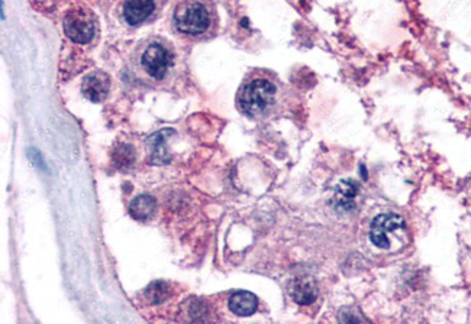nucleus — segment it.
I'll return each mask as SVG.
<instances>
[{
	"label": "nucleus",
	"mask_w": 471,
	"mask_h": 324,
	"mask_svg": "<svg viewBox=\"0 0 471 324\" xmlns=\"http://www.w3.org/2000/svg\"><path fill=\"white\" fill-rule=\"evenodd\" d=\"M64 32L76 44H89L96 34V19L84 8H73L64 16Z\"/></svg>",
	"instance_id": "nucleus-4"
},
{
	"label": "nucleus",
	"mask_w": 471,
	"mask_h": 324,
	"mask_svg": "<svg viewBox=\"0 0 471 324\" xmlns=\"http://www.w3.org/2000/svg\"><path fill=\"white\" fill-rule=\"evenodd\" d=\"M405 228V221L394 213H386L382 216H377L373 223L372 229H370V239L372 242L380 248V249H389V233L396 232L397 229Z\"/></svg>",
	"instance_id": "nucleus-6"
},
{
	"label": "nucleus",
	"mask_w": 471,
	"mask_h": 324,
	"mask_svg": "<svg viewBox=\"0 0 471 324\" xmlns=\"http://www.w3.org/2000/svg\"><path fill=\"white\" fill-rule=\"evenodd\" d=\"M172 288L164 281H155L145 289V300L150 304H160L164 303L168 297H170Z\"/></svg>",
	"instance_id": "nucleus-12"
},
{
	"label": "nucleus",
	"mask_w": 471,
	"mask_h": 324,
	"mask_svg": "<svg viewBox=\"0 0 471 324\" xmlns=\"http://www.w3.org/2000/svg\"><path fill=\"white\" fill-rule=\"evenodd\" d=\"M174 51L164 38L144 41L135 52V70L140 77L151 83L164 81L174 67Z\"/></svg>",
	"instance_id": "nucleus-3"
},
{
	"label": "nucleus",
	"mask_w": 471,
	"mask_h": 324,
	"mask_svg": "<svg viewBox=\"0 0 471 324\" xmlns=\"http://www.w3.org/2000/svg\"><path fill=\"white\" fill-rule=\"evenodd\" d=\"M161 9V0H123L121 16L129 26H140L151 21Z\"/></svg>",
	"instance_id": "nucleus-5"
},
{
	"label": "nucleus",
	"mask_w": 471,
	"mask_h": 324,
	"mask_svg": "<svg viewBox=\"0 0 471 324\" xmlns=\"http://www.w3.org/2000/svg\"><path fill=\"white\" fill-rule=\"evenodd\" d=\"M282 100L283 90L280 81L275 74L264 70L251 71L237 94L240 112L254 120L273 116L280 108Z\"/></svg>",
	"instance_id": "nucleus-1"
},
{
	"label": "nucleus",
	"mask_w": 471,
	"mask_h": 324,
	"mask_svg": "<svg viewBox=\"0 0 471 324\" xmlns=\"http://www.w3.org/2000/svg\"><path fill=\"white\" fill-rule=\"evenodd\" d=\"M157 203L151 196H140L135 200H132L131 206H129V213L133 219L137 220H148L154 212H155Z\"/></svg>",
	"instance_id": "nucleus-10"
},
{
	"label": "nucleus",
	"mask_w": 471,
	"mask_h": 324,
	"mask_svg": "<svg viewBox=\"0 0 471 324\" xmlns=\"http://www.w3.org/2000/svg\"><path fill=\"white\" fill-rule=\"evenodd\" d=\"M258 307V300L248 291H238L229 299V310L241 317H247L255 313Z\"/></svg>",
	"instance_id": "nucleus-9"
},
{
	"label": "nucleus",
	"mask_w": 471,
	"mask_h": 324,
	"mask_svg": "<svg viewBox=\"0 0 471 324\" xmlns=\"http://www.w3.org/2000/svg\"><path fill=\"white\" fill-rule=\"evenodd\" d=\"M172 22L177 34L200 40L215 34L218 15L211 0H179Z\"/></svg>",
	"instance_id": "nucleus-2"
},
{
	"label": "nucleus",
	"mask_w": 471,
	"mask_h": 324,
	"mask_svg": "<svg viewBox=\"0 0 471 324\" xmlns=\"http://www.w3.org/2000/svg\"><path fill=\"white\" fill-rule=\"evenodd\" d=\"M172 131H161L155 134L154 137L150 138V145H151V159L154 162H167L168 155L167 151H164V144H165V135L170 134Z\"/></svg>",
	"instance_id": "nucleus-13"
},
{
	"label": "nucleus",
	"mask_w": 471,
	"mask_h": 324,
	"mask_svg": "<svg viewBox=\"0 0 471 324\" xmlns=\"http://www.w3.org/2000/svg\"><path fill=\"white\" fill-rule=\"evenodd\" d=\"M113 161L115 166L119 168L131 167L133 164V161H135V154H133L132 146L126 144H121L119 146H116L113 151Z\"/></svg>",
	"instance_id": "nucleus-14"
},
{
	"label": "nucleus",
	"mask_w": 471,
	"mask_h": 324,
	"mask_svg": "<svg viewBox=\"0 0 471 324\" xmlns=\"http://www.w3.org/2000/svg\"><path fill=\"white\" fill-rule=\"evenodd\" d=\"M111 90V79L104 71H94L90 73L84 81L82 91L86 99H89L93 103L104 102Z\"/></svg>",
	"instance_id": "nucleus-7"
},
{
	"label": "nucleus",
	"mask_w": 471,
	"mask_h": 324,
	"mask_svg": "<svg viewBox=\"0 0 471 324\" xmlns=\"http://www.w3.org/2000/svg\"><path fill=\"white\" fill-rule=\"evenodd\" d=\"M357 192H358V187L354 181L348 180V181H344L338 185V188H336V192H335V202L338 206L344 207V209H348L355 196H357Z\"/></svg>",
	"instance_id": "nucleus-11"
},
{
	"label": "nucleus",
	"mask_w": 471,
	"mask_h": 324,
	"mask_svg": "<svg viewBox=\"0 0 471 324\" xmlns=\"http://www.w3.org/2000/svg\"><path fill=\"white\" fill-rule=\"evenodd\" d=\"M290 293H292L293 300L297 304L308 306V304H312L316 300L318 288H316V284L314 282L312 278L304 277V278L294 279Z\"/></svg>",
	"instance_id": "nucleus-8"
}]
</instances>
